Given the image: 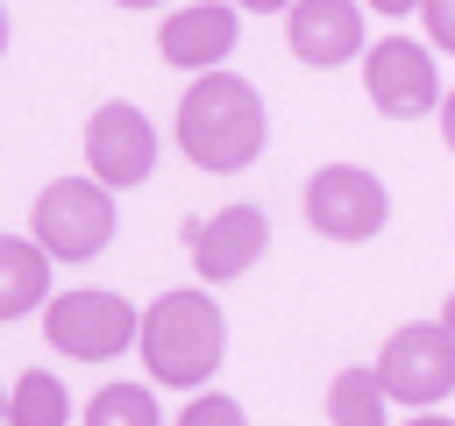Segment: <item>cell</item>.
I'll return each instance as SVG.
<instances>
[{
	"instance_id": "d6986e66",
	"label": "cell",
	"mask_w": 455,
	"mask_h": 426,
	"mask_svg": "<svg viewBox=\"0 0 455 426\" xmlns=\"http://www.w3.org/2000/svg\"><path fill=\"white\" fill-rule=\"evenodd\" d=\"M441 327H448V341H455V291L441 298Z\"/></svg>"
},
{
	"instance_id": "4fadbf2b",
	"label": "cell",
	"mask_w": 455,
	"mask_h": 426,
	"mask_svg": "<svg viewBox=\"0 0 455 426\" xmlns=\"http://www.w3.org/2000/svg\"><path fill=\"white\" fill-rule=\"evenodd\" d=\"M327 419L334 426H384L391 419V398H384L377 369H341L327 383Z\"/></svg>"
},
{
	"instance_id": "ba28073f",
	"label": "cell",
	"mask_w": 455,
	"mask_h": 426,
	"mask_svg": "<svg viewBox=\"0 0 455 426\" xmlns=\"http://www.w3.org/2000/svg\"><path fill=\"white\" fill-rule=\"evenodd\" d=\"M85 163H92V185H107V192L142 185L156 170V128H149V114L128 106V99L92 106V121H85Z\"/></svg>"
},
{
	"instance_id": "5bb4252c",
	"label": "cell",
	"mask_w": 455,
	"mask_h": 426,
	"mask_svg": "<svg viewBox=\"0 0 455 426\" xmlns=\"http://www.w3.org/2000/svg\"><path fill=\"white\" fill-rule=\"evenodd\" d=\"M71 419V398L50 369H28L14 390H7V426H64Z\"/></svg>"
},
{
	"instance_id": "3957f363",
	"label": "cell",
	"mask_w": 455,
	"mask_h": 426,
	"mask_svg": "<svg viewBox=\"0 0 455 426\" xmlns=\"http://www.w3.org/2000/svg\"><path fill=\"white\" fill-rule=\"evenodd\" d=\"M28 241L50 263H85L114 241V192L92 178H50L28 213Z\"/></svg>"
},
{
	"instance_id": "44dd1931",
	"label": "cell",
	"mask_w": 455,
	"mask_h": 426,
	"mask_svg": "<svg viewBox=\"0 0 455 426\" xmlns=\"http://www.w3.org/2000/svg\"><path fill=\"white\" fill-rule=\"evenodd\" d=\"M0 50H7V7H0Z\"/></svg>"
},
{
	"instance_id": "30bf717a",
	"label": "cell",
	"mask_w": 455,
	"mask_h": 426,
	"mask_svg": "<svg viewBox=\"0 0 455 426\" xmlns=\"http://www.w3.org/2000/svg\"><path fill=\"white\" fill-rule=\"evenodd\" d=\"M242 43V14L235 7H220V0H199V7H178V14H164V28H156V50H164V64H178V71H213L228 50Z\"/></svg>"
},
{
	"instance_id": "2e32d148",
	"label": "cell",
	"mask_w": 455,
	"mask_h": 426,
	"mask_svg": "<svg viewBox=\"0 0 455 426\" xmlns=\"http://www.w3.org/2000/svg\"><path fill=\"white\" fill-rule=\"evenodd\" d=\"M178 426H249V412H242L228 390H199V398L178 412Z\"/></svg>"
},
{
	"instance_id": "e0dca14e",
	"label": "cell",
	"mask_w": 455,
	"mask_h": 426,
	"mask_svg": "<svg viewBox=\"0 0 455 426\" xmlns=\"http://www.w3.org/2000/svg\"><path fill=\"white\" fill-rule=\"evenodd\" d=\"M419 21H427V36H434L441 50H455V0H427Z\"/></svg>"
},
{
	"instance_id": "277c9868",
	"label": "cell",
	"mask_w": 455,
	"mask_h": 426,
	"mask_svg": "<svg viewBox=\"0 0 455 426\" xmlns=\"http://www.w3.org/2000/svg\"><path fill=\"white\" fill-rule=\"evenodd\" d=\"M43 334H50V348L71 355V362H107V355L135 348L142 312H135L121 291H64V298L43 305Z\"/></svg>"
},
{
	"instance_id": "8992f818",
	"label": "cell",
	"mask_w": 455,
	"mask_h": 426,
	"mask_svg": "<svg viewBox=\"0 0 455 426\" xmlns=\"http://www.w3.org/2000/svg\"><path fill=\"white\" fill-rule=\"evenodd\" d=\"M306 220L327 241H370L391 220V192L377 185V170L363 163H320L306 178Z\"/></svg>"
},
{
	"instance_id": "7c38bea8",
	"label": "cell",
	"mask_w": 455,
	"mask_h": 426,
	"mask_svg": "<svg viewBox=\"0 0 455 426\" xmlns=\"http://www.w3.org/2000/svg\"><path fill=\"white\" fill-rule=\"evenodd\" d=\"M50 305V256L21 234H0V320Z\"/></svg>"
},
{
	"instance_id": "9c48e42d",
	"label": "cell",
	"mask_w": 455,
	"mask_h": 426,
	"mask_svg": "<svg viewBox=\"0 0 455 426\" xmlns=\"http://www.w3.org/2000/svg\"><path fill=\"white\" fill-rule=\"evenodd\" d=\"M185 248L206 284H228L270 248V220H263V206H220L206 220H185Z\"/></svg>"
},
{
	"instance_id": "ac0fdd59",
	"label": "cell",
	"mask_w": 455,
	"mask_h": 426,
	"mask_svg": "<svg viewBox=\"0 0 455 426\" xmlns=\"http://www.w3.org/2000/svg\"><path fill=\"white\" fill-rule=\"evenodd\" d=\"M441 142H448V149H455V92H448V99H441Z\"/></svg>"
},
{
	"instance_id": "ffe728a7",
	"label": "cell",
	"mask_w": 455,
	"mask_h": 426,
	"mask_svg": "<svg viewBox=\"0 0 455 426\" xmlns=\"http://www.w3.org/2000/svg\"><path fill=\"white\" fill-rule=\"evenodd\" d=\"M405 426H455V419H441V412H419V419H405Z\"/></svg>"
},
{
	"instance_id": "5b68a950",
	"label": "cell",
	"mask_w": 455,
	"mask_h": 426,
	"mask_svg": "<svg viewBox=\"0 0 455 426\" xmlns=\"http://www.w3.org/2000/svg\"><path fill=\"white\" fill-rule=\"evenodd\" d=\"M377 383H384L391 405H412V412L441 405L455 390V341H448V327L441 320H405L384 341V355H377Z\"/></svg>"
},
{
	"instance_id": "7a4b0ae2",
	"label": "cell",
	"mask_w": 455,
	"mask_h": 426,
	"mask_svg": "<svg viewBox=\"0 0 455 426\" xmlns=\"http://www.w3.org/2000/svg\"><path fill=\"white\" fill-rule=\"evenodd\" d=\"M135 348H142L156 383L199 390L220 369V355H228V320H220V305L206 291H164V298H149Z\"/></svg>"
},
{
	"instance_id": "9a60e30c",
	"label": "cell",
	"mask_w": 455,
	"mask_h": 426,
	"mask_svg": "<svg viewBox=\"0 0 455 426\" xmlns=\"http://www.w3.org/2000/svg\"><path fill=\"white\" fill-rule=\"evenodd\" d=\"M85 426H164V412H156L149 383H107V390H92Z\"/></svg>"
},
{
	"instance_id": "7402d4cb",
	"label": "cell",
	"mask_w": 455,
	"mask_h": 426,
	"mask_svg": "<svg viewBox=\"0 0 455 426\" xmlns=\"http://www.w3.org/2000/svg\"><path fill=\"white\" fill-rule=\"evenodd\" d=\"M0 426H7V390H0Z\"/></svg>"
},
{
	"instance_id": "8fae6325",
	"label": "cell",
	"mask_w": 455,
	"mask_h": 426,
	"mask_svg": "<svg viewBox=\"0 0 455 426\" xmlns=\"http://www.w3.org/2000/svg\"><path fill=\"white\" fill-rule=\"evenodd\" d=\"M284 43H291L299 64L334 71V64H348L363 50V7L355 0H299L284 14Z\"/></svg>"
},
{
	"instance_id": "52a82bcc",
	"label": "cell",
	"mask_w": 455,
	"mask_h": 426,
	"mask_svg": "<svg viewBox=\"0 0 455 426\" xmlns=\"http://www.w3.org/2000/svg\"><path fill=\"white\" fill-rule=\"evenodd\" d=\"M363 85L377 99V114L391 121H412V114H434L448 92H441V71H434V50L412 43V36H384L363 50Z\"/></svg>"
},
{
	"instance_id": "6da1fadb",
	"label": "cell",
	"mask_w": 455,
	"mask_h": 426,
	"mask_svg": "<svg viewBox=\"0 0 455 426\" xmlns=\"http://www.w3.org/2000/svg\"><path fill=\"white\" fill-rule=\"evenodd\" d=\"M263 135H270L263 92H256L249 78H235V71H206V78H192V92L178 99V149H185L199 170H213V178L249 170V163L263 156Z\"/></svg>"
}]
</instances>
